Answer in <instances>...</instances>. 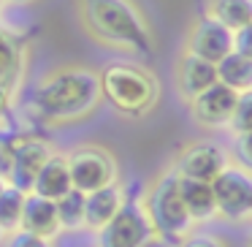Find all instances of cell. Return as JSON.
I'll return each mask as SVG.
<instances>
[{"mask_svg":"<svg viewBox=\"0 0 252 247\" xmlns=\"http://www.w3.org/2000/svg\"><path fill=\"white\" fill-rule=\"evenodd\" d=\"M100 98L98 71L87 66H60L35 87L33 111L49 125H65L90 117Z\"/></svg>","mask_w":252,"mask_h":247,"instance_id":"1","label":"cell"},{"mask_svg":"<svg viewBox=\"0 0 252 247\" xmlns=\"http://www.w3.org/2000/svg\"><path fill=\"white\" fill-rule=\"evenodd\" d=\"M79 14L87 33L103 46L136 55H152L155 35L133 0H79Z\"/></svg>","mask_w":252,"mask_h":247,"instance_id":"2","label":"cell"},{"mask_svg":"<svg viewBox=\"0 0 252 247\" xmlns=\"http://www.w3.org/2000/svg\"><path fill=\"white\" fill-rule=\"evenodd\" d=\"M100 95L125 117H144L160 101V82L138 63H109L98 73Z\"/></svg>","mask_w":252,"mask_h":247,"instance_id":"3","label":"cell"},{"mask_svg":"<svg viewBox=\"0 0 252 247\" xmlns=\"http://www.w3.org/2000/svg\"><path fill=\"white\" fill-rule=\"evenodd\" d=\"M144 207H147V214L152 220L160 239L182 242L185 236H190L192 225H195L190 220V214H187L182 196H179V179H176L174 171L163 174L155 182L152 190L147 193Z\"/></svg>","mask_w":252,"mask_h":247,"instance_id":"4","label":"cell"},{"mask_svg":"<svg viewBox=\"0 0 252 247\" xmlns=\"http://www.w3.org/2000/svg\"><path fill=\"white\" fill-rule=\"evenodd\" d=\"M158 239L147 207L136 198H127L120 212L98 231V247H149Z\"/></svg>","mask_w":252,"mask_h":247,"instance_id":"5","label":"cell"},{"mask_svg":"<svg viewBox=\"0 0 252 247\" xmlns=\"http://www.w3.org/2000/svg\"><path fill=\"white\" fill-rule=\"evenodd\" d=\"M65 160H68V174H71V187L84 193V196L111 185V182H120L117 160L106 147L84 144V147H76L71 155H65Z\"/></svg>","mask_w":252,"mask_h":247,"instance_id":"6","label":"cell"},{"mask_svg":"<svg viewBox=\"0 0 252 247\" xmlns=\"http://www.w3.org/2000/svg\"><path fill=\"white\" fill-rule=\"evenodd\" d=\"M217 217H225L230 223L252 217V174L241 166H225L212 179Z\"/></svg>","mask_w":252,"mask_h":247,"instance_id":"7","label":"cell"},{"mask_svg":"<svg viewBox=\"0 0 252 247\" xmlns=\"http://www.w3.org/2000/svg\"><path fill=\"white\" fill-rule=\"evenodd\" d=\"M52 144L38 133H17L11 152V169H8V185L30 193L38 171L52 158Z\"/></svg>","mask_w":252,"mask_h":247,"instance_id":"8","label":"cell"},{"mask_svg":"<svg viewBox=\"0 0 252 247\" xmlns=\"http://www.w3.org/2000/svg\"><path fill=\"white\" fill-rule=\"evenodd\" d=\"M185 52H190V55L217 66L225 55L233 52V33L228 28H222L217 19H212L209 14H201L190 25V30H187Z\"/></svg>","mask_w":252,"mask_h":247,"instance_id":"9","label":"cell"},{"mask_svg":"<svg viewBox=\"0 0 252 247\" xmlns=\"http://www.w3.org/2000/svg\"><path fill=\"white\" fill-rule=\"evenodd\" d=\"M236 104H239V95L233 90H228L225 84L214 82L212 87H206L190 101V111H192V120L201 128L220 131V128H230L236 114Z\"/></svg>","mask_w":252,"mask_h":247,"instance_id":"10","label":"cell"},{"mask_svg":"<svg viewBox=\"0 0 252 247\" xmlns=\"http://www.w3.org/2000/svg\"><path fill=\"white\" fill-rule=\"evenodd\" d=\"M225 166H230L228 152H225L217 141H195V144H187V147L179 152L176 166H174V174L185 176V179L212 182Z\"/></svg>","mask_w":252,"mask_h":247,"instance_id":"11","label":"cell"},{"mask_svg":"<svg viewBox=\"0 0 252 247\" xmlns=\"http://www.w3.org/2000/svg\"><path fill=\"white\" fill-rule=\"evenodd\" d=\"M125 201H127V190L120 182H111V185L100 187V190L87 193V196H84V228L98 234V231L120 212Z\"/></svg>","mask_w":252,"mask_h":247,"instance_id":"12","label":"cell"},{"mask_svg":"<svg viewBox=\"0 0 252 247\" xmlns=\"http://www.w3.org/2000/svg\"><path fill=\"white\" fill-rule=\"evenodd\" d=\"M19 231L35 234V236H41V239H55V236L63 231L60 228V217H57V204L49 201V198H44V196L28 193Z\"/></svg>","mask_w":252,"mask_h":247,"instance_id":"13","label":"cell"},{"mask_svg":"<svg viewBox=\"0 0 252 247\" xmlns=\"http://www.w3.org/2000/svg\"><path fill=\"white\" fill-rule=\"evenodd\" d=\"M214 82H217V68H214V63L201 60V57L190 55V52H182V57L176 60V90L187 101H192L198 93L212 87Z\"/></svg>","mask_w":252,"mask_h":247,"instance_id":"14","label":"cell"},{"mask_svg":"<svg viewBox=\"0 0 252 247\" xmlns=\"http://www.w3.org/2000/svg\"><path fill=\"white\" fill-rule=\"evenodd\" d=\"M179 179V196L185 201V209L190 214L192 223H209L217 217V204H214V190L212 182H201V179Z\"/></svg>","mask_w":252,"mask_h":247,"instance_id":"15","label":"cell"},{"mask_svg":"<svg viewBox=\"0 0 252 247\" xmlns=\"http://www.w3.org/2000/svg\"><path fill=\"white\" fill-rule=\"evenodd\" d=\"M68 190H71V174H68L65 155H52L44 163V169L38 171L30 193L44 196V198H49V201H57V198H63Z\"/></svg>","mask_w":252,"mask_h":247,"instance_id":"16","label":"cell"},{"mask_svg":"<svg viewBox=\"0 0 252 247\" xmlns=\"http://www.w3.org/2000/svg\"><path fill=\"white\" fill-rule=\"evenodd\" d=\"M217 82L225 84L228 90H233L236 95L252 93V60L239 52H230L217 63Z\"/></svg>","mask_w":252,"mask_h":247,"instance_id":"17","label":"cell"},{"mask_svg":"<svg viewBox=\"0 0 252 247\" xmlns=\"http://www.w3.org/2000/svg\"><path fill=\"white\" fill-rule=\"evenodd\" d=\"M206 14L236 35L252 25V0H212Z\"/></svg>","mask_w":252,"mask_h":247,"instance_id":"18","label":"cell"},{"mask_svg":"<svg viewBox=\"0 0 252 247\" xmlns=\"http://www.w3.org/2000/svg\"><path fill=\"white\" fill-rule=\"evenodd\" d=\"M25 198H28V193L19 190V187H14V185H6L3 190H0V228H3L6 236L14 234V231H19Z\"/></svg>","mask_w":252,"mask_h":247,"instance_id":"19","label":"cell"},{"mask_svg":"<svg viewBox=\"0 0 252 247\" xmlns=\"http://www.w3.org/2000/svg\"><path fill=\"white\" fill-rule=\"evenodd\" d=\"M55 204H57V217H60L63 231H82L84 228V193L71 187Z\"/></svg>","mask_w":252,"mask_h":247,"instance_id":"20","label":"cell"},{"mask_svg":"<svg viewBox=\"0 0 252 247\" xmlns=\"http://www.w3.org/2000/svg\"><path fill=\"white\" fill-rule=\"evenodd\" d=\"M19 63H22V57H19L17 41H14L6 30H0V87H6L8 93L14 90L11 84H14V79H17L19 68H22Z\"/></svg>","mask_w":252,"mask_h":247,"instance_id":"21","label":"cell"},{"mask_svg":"<svg viewBox=\"0 0 252 247\" xmlns=\"http://www.w3.org/2000/svg\"><path fill=\"white\" fill-rule=\"evenodd\" d=\"M230 131L239 136V133H252V93L239 95V104H236V114L230 122Z\"/></svg>","mask_w":252,"mask_h":247,"instance_id":"22","label":"cell"},{"mask_svg":"<svg viewBox=\"0 0 252 247\" xmlns=\"http://www.w3.org/2000/svg\"><path fill=\"white\" fill-rule=\"evenodd\" d=\"M233 155H236V166H241L244 171L252 174V133H239L236 136Z\"/></svg>","mask_w":252,"mask_h":247,"instance_id":"23","label":"cell"},{"mask_svg":"<svg viewBox=\"0 0 252 247\" xmlns=\"http://www.w3.org/2000/svg\"><path fill=\"white\" fill-rule=\"evenodd\" d=\"M14 139H17V133H6V131H0V176H6V179H8V169H11Z\"/></svg>","mask_w":252,"mask_h":247,"instance_id":"24","label":"cell"},{"mask_svg":"<svg viewBox=\"0 0 252 247\" xmlns=\"http://www.w3.org/2000/svg\"><path fill=\"white\" fill-rule=\"evenodd\" d=\"M6 247H52V239H41V236L28 234V231H14V234H8Z\"/></svg>","mask_w":252,"mask_h":247,"instance_id":"25","label":"cell"},{"mask_svg":"<svg viewBox=\"0 0 252 247\" xmlns=\"http://www.w3.org/2000/svg\"><path fill=\"white\" fill-rule=\"evenodd\" d=\"M179 247H228L222 239H217V236L212 234H190L182 239Z\"/></svg>","mask_w":252,"mask_h":247,"instance_id":"26","label":"cell"},{"mask_svg":"<svg viewBox=\"0 0 252 247\" xmlns=\"http://www.w3.org/2000/svg\"><path fill=\"white\" fill-rule=\"evenodd\" d=\"M233 52H239V55L252 60V25H247L244 30H239L233 35Z\"/></svg>","mask_w":252,"mask_h":247,"instance_id":"27","label":"cell"},{"mask_svg":"<svg viewBox=\"0 0 252 247\" xmlns=\"http://www.w3.org/2000/svg\"><path fill=\"white\" fill-rule=\"evenodd\" d=\"M8 104H11V93H8L6 87H0V120L6 117V111H8Z\"/></svg>","mask_w":252,"mask_h":247,"instance_id":"28","label":"cell"},{"mask_svg":"<svg viewBox=\"0 0 252 247\" xmlns=\"http://www.w3.org/2000/svg\"><path fill=\"white\" fill-rule=\"evenodd\" d=\"M6 3H14V6H28V3H33V0H6Z\"/></svg>","mask_w":252,"mask_h":247,"instance_id":"29","label":"cell"},{"mask_svg":"<svg viewBox=\"0 0 252 247\" xmlns=\"http://www.w3.org/2000/svg\"><path fill=\"white\" fill-rule=\"evenodd\" d=\"M6 185H8V179H6V176H0V190H3Z\"/></svg>","mask_w":252,"mask_h":247,"instance_id":"30","label":"cell"},{"mask_svg":"<svg viewBox=\"0 0 252 247\" xmlns=\"http://www.w3.org/2000/svg\"><path fill=\"white\" fill-rule=\"evenodd\" d=\"M3 239H6V234H3V228H0V242H3Z\"/></svg>","mask_w":252,"mask_h":247,"instance_id":"31","label":"cell"},{"mask_svg":"<svg viewBox=\"0 0 252 247\" xmlns=\"http://www.w3.org/2000/svg\"><path fill=\"white\" fill-rule=\"evenodd\" d=\"M250 247H252V236H250Z\"/></svg>","mask_w":252,"mask_h":247,"instance_id":"32","label":"cell"},{"mask_svg":"<svg viewBox=\"0 0 252 247\" xmlns=\"http://www.w3.org/2000/svg\"><path fill=\"white\" fill-rule=\"evenodd\" d=\"M3 3H6V0H0V6H3Z\"/></svg>","mask_w":252,"mask_h":247,"instance_id":"33","label":"cell"}]
</instances>
